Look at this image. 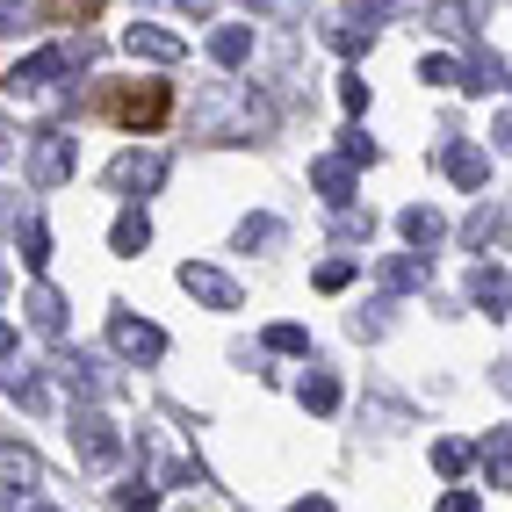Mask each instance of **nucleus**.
Returning a JSON list of instances; mask_svg holds the SVG:
<instances>
[{"label":"nucleus","mask_w":512,"mask_h":512,"mask_svg":"<svg viewBox=\"0 0 512 512\" xmlns=\"http://www.w3.org/2000/svg\"><path fill=\"white\" fill-rule=\"evenodd\" d=\"M87 58V44H44V51H29V58H15V73H8V94L15 101H37V94H51L73 65Z\"/></svg>","instance_id":"f257e3e1"},{"label":"nucleus","mask_w":512,"mask_h":512,"mask_svg":"<svg viewBox=\"0 0 512 512\" xmlns=\"http://www.w3.org/2000/svg\"><path fill=\"white\" fill-rule=\"evenodd\" d=\"M101 109H109V123H123V130H159L166 109H174V94H166V80H138V87H109Z\"/></svg>","instance_id":"f03ea898"},{"label":"nucleus","mask_w":512,"mask_h":512,"mask_svg":"<svg viewBox=\"0 0 512 512\" xmlns=\"http://www.w3.org/2000/svg\"><path fill=\"white\" fill-rule=\"evenodd\" d=\"M22 166H29V181H37V188H65V181H73V166H80V152L51 123V130H29V159Z\"/></svg>","instance_id":"7ed1b4c3"},{"label":"nucleus","mask_w":512,"mask_h":512,"mask_svg":"<svg viewBox=\"0 0 512 512\" xmlns=\"http://www.w3.org/2000/svg\"><path fill=\"white\" fill-rule=\"evenodd\" d=\"M73 455L87 462V469H116L123 462V433H116V419L109 412H73Z\"/></svg>","instance_id":"20e7f679"},{"label":"nucleus","mask_w":512,"mask_h":512,"mask_svg":"<svg viewBox=\"0 0 512 512\" xmlns=\"http://www.w3.org/2000/svg\"><path fill=\"white\" fill-rule=\"evenodd\" d=\"M109 188L116 195H159L166 188V152H116L109 159Z\"/></svg>","instance_id":"39448f33"},{"label":"nucleus","mask_w":512,"mask_h":512,"mask_svg":"<svg viewBox=\"0 0 512 512\" xmlns=\"http://www.w3.org/2000/svg\"><path fill=\"white\" fill-rule=\"evenodd\" d=\"M109 347H116L123 361H159V354H166V332H159L152 318L116 311V318H109Z\"/></svg>","instance_id":"423d86ee"},{"label":"nucleus","mask_w":512,"mask_h":512,"mask_svg":"<svg viewBox=\"0 0 512 512\" xmlns=\"http://www.w3.org/2000/svg\"><path fill=\"white\" fill-rule=\"evenodd\" d=\"M181 289H188L195 303H210V311H238V303H246L224 267H202V260H188V267H181Z\"/></svg>","instance_id":"0eeeda50"},{"label":"nucleus","mask_w":512,"mask_h":512,"mask_svg":"<svg viewBox=\"0 0 512 512\" xmlns=\"http://www.w3.org/2000/svg\"><path fill=\"white\" fill-rule=\"evenodd\" d=\"M123 44H130V58H152V65H181L188 58V44L174 37V29H152V22H130Z\"/></svg>","instance_id":"6e6552de"},{"label":"nucleus","mask_w":512,"mask_h":512,"mask_svg":"<svg viewBox=\"0 0 512 512\" xmlns=\"http://www.w3.org/2000/svg\"><path fill=\"white\" fill-rule=\"evenodd\" d=\"M440 166H448V181H455V188H469V195H484V181H491V159L476 152L469 138H455L448 152H440Z\"/></svg>","instance_id":"1a4fd4ad"},{"label":"nucleus","mask_w":512,"mask_h":512,"mask_svg":"<svg viewBox=\"0 0 512 512\" xmlns=\"http://www.w3.org/2000/svg\"><path fill=\"white\" fill-rule=\"evenodd\" d=\"M354 174H361V166H347V159L332 152V159H318V166H311V188L332 202V210H354Z\"/></svg>","instance_id":"9d476101"},{"label":"nucleus","mask_w":512,"mask_h":512,"mask_svg":"<svg viewBox=\"0 0 512 512\" xmlns=\"http://www.w3.org/2000/svg\"><path fill=\"white\" fill-rule=\"evenodd\" d=\"M476 462H484V484L491 491H512V426H491L484 448H476Z\"/></svg>","instance_id":"9b49d317"},{"label":"nucleus","mask_w":512,"mask_h":512,"mask_svg":"<svg viewBox=\"0 0 512 512\" xmlns=\"http://www.w3.org/2000/svg\"><path fill=\"white\" fill-rule=\"evenodd\" d=\"M397 231H404V246H412V253H433L440 238H448V217H440V210H426V202H412V210L397 217Z\"/></svg>","instance_id":"f8f14e48"},{"label":"nucleus","mask_w":512,"mask_h":512,"mask_svg":"<svg viewBox=\"0 0 512 512\" xmlns=\"http://www.w3.org/2000/svg\"><path fill=\"white\" fill-rule=\"evenodd\" d=\"M484 15H491V0H433V15H426V22L440 29V37H469V29L484 22Z\"/></svg>","instance_id":"ddd939ff"},{"label":"nucleus","mask_w":512,"mask_h":512,"mask_svg":"<svg viewBox=\"0 0 512 512\" xmlns=\"http://www.w3.org/2000/svg\"><path fill=\"white\" fill-rule=\"evenodd\" d=\"M37 476H44L37 448H22V440H0V484H15V491H37Z\"/></svg>","instance_id":"4468645a"},{"label":"nucleus","mask_w":512,"mask_h":512,"mask_svg":"<svg viewBox=\"0 0 512 512\" xmlns=\"http://www.w3.org/2000/svg\"><path fill=\"white\" fill-rule=\"evenodd\" d=\"M505 80H512V73H505V58H498L491 44H476V51L462 58V87H469V94H491V87H505Z\"/></svg>","instance_id":"2eb2a0df"},{"label":"nucleus","mask_w":512,"mask_h":512,"mask_svg":"<svg viewBox=\"0 0 512 512\" xmlns=\"http://www.w3.org/2000/svg\"><path fill=\"white\" fill-rule=\"evenodd\" d=\"M375 275H383V289H426V275H433V253H390L383 267H375Z\"/></svg>","instance_id":"dca6fc26"},{"label":"nucleus","mask_w":512,"mask_h":512,"mask_svg":"<svg viewBox=\"0 0 512 512\" xmlns=\"http://www.w3.org/2000/svg\"><path fill=\"white\" fill-rule=\"evenodd\" d=\"M469 303H476L484 318H505V303H512V282L498 275V267H476V275H469Z\"/></svg>","instance_id":"f3484780"},{"label":"nucleus","mask_w":512,"mask_h":512,"mask_svg":"<svg viewBox=\"0 0 512 512\" xmlns=\"http://www.w3.org/2000/svg\"><path fill=\"white\" fill-rule=\"evenodd\" d=\"M22 311H29V325H37L44 339H65V296H58V289H44V282H37Z\"/></svg>","instance_id":"a211bd4d"},{"label":"nucleus","mask_w":512,"mask_h":512,"mask_svg":"<svg viewBox=\"0 0 512 512\" xmlns=\"http://www.w3.org/2000/svg\"><path fill=\"white\" fill-rule=\"evenodd\" d=\"M210 58L238 73V65L253 58V29H246V22H224V29H210Z\"/></svg>","instance_id":"6ab92c4d"},{"label":"nucleus","mask_w":512,"mask_h":512,"mask_svg":"<svg viewBox=\"0 0 512 512\" xmlns=\"http://www.w3.org/2000/svg\"><path fill=\"white\" fill-rule=\"evenodd\" d=\"M109 246H116L123 260H138V253L152 246V217H145V210H123V217L109 224Z\"/></svg>","instance_id":"aec40b11"},{"label":"nucleus","mask_w":512,"mask_h":512,"mask_svg":"<svg viewBox=\"0 0 512 512\" xmlns=\"http://www.w3.org/2000/svg\"><path fill=\"white\" fill-rule=\"evenodd\" d=\"M296 397H303V412H318V419H332V412H339V383H332L325 368H311V375H303V383H296Z\"/></svg>","instance_id":"412c9836"},{"label":"nucleus","mask_w":512,"mask_h":512,"mask_svg":"<svg viewBox=\"0 0 512 512\" xmlns=\"http://www.w3.org/2000/svg\"><path fill=\"white\" fill-rule=\"evenodd\" d=\"M22 260H29V275H44V267H51V231H44L37 217L22 224Z\"/></svg>","instance_id":"4be33fe9"},{"label":"nucleus","mask_w":512,"mask_h":512,"mask_svg":"<svg viewBox=\"0 0 512 512\" xmlns=\"http://www.w3.org/2000/svg\"><path fill=\"white\" fill-rule=\"evenodd\" d=\"M469 462H476L469 440H433V469H440V476H462Z\"/></svg>","instance_id":"5701e85b"},{"label":"nucleus","mask_w":512,"mask_h":512,"mask_svg":"<svg viewBox=\"0 0 512 512\" xmlns=\"http://www.w3.org/2000/svg\"><path fill=\"white\" fill-rule=\"evenodd\" d=\"M275 238H282L275 217H246V224H238V253H260V246H275Z\"/></svg>","instance_id":"b1692460"},{"label":"nucleus","mask_w":512,"mask_h":512,"mask_svg":"<svg viewBox=\"0 0 512 512\" xmlns=\"http://www.w3.org/2000/svg\"><path fill=\"white\" fill-rule=\"evenodd\" d=\"M267 347H275V354H296V361H311V332H303V325H267Z\"/></svg>","instance_id":"393cba45"},{"label":"nucleus","mask_w":512,"mask_h":512,"mask_svg":"<svg viewBox=\"0 0 512 512\" xmlns=\"http://www.w3.org/2000/svg\"><path fill=\"white\" fill-rule=\"evenodd\" d=\"M339 159H347V166H375L383 152H375V138H368V130H339Z\"/></svg>","instance_id":"a878e982"},{"label":"nucleus","mask_w":512,"mask_h":512,"mask_svg":"<svg viewBox=\"0 0 512 512\" xmlns=\"http://www.w3.org/2000/svg\"><path fill=\"white\" fill-rule=\"evenodd\" d=\"M58 375H65V383H73L80 397H94V390H101V375H94V361H87V354H65V361H58Z\"/></svg>","instance_id":"bb28decb"},{"label":"nucleus","mask_w":512,"mask_h":512,"mask_svg":"<svg viewBox=\"0 0 512 512\" xmlns=\"http://www.w3.org/2000/svg\"><path fill=\"white\" fill-rule=\"evenodd\" d=\"M0 383H8V397H15V404H44V375H29V368H8Z\"/></svg>","instance_id":"cd10ccee"},{"label":"nucleus","mask_w":512,"mask_h":512,"mask_svg":"<svg viewBox=\"0 0 512 512\" xmlns=\"http://www.w3.org/2000/svg\"><path fill=\"white\" fill-rule=\"evenodd\" d=\"M116 505H123V512H159V491L145 484V476H130V484L116 491Z\"/></svg>","instance_id":"c85d7f7f"},{"label":"nucleus","mask_w":512,"mask_h":512,"mask_svg":"<svg viewBox=\"0 0 512 512\" xmlns=\"http://www.w3.org/2000/svg\"><path fill=\"white\" fill-rule=\"evenodd\" d=\"M44 15H51V22H94L101 0H44Z\"/></svg>","instance_id":"c756f323"},{"label":"nucleus","mask_w":512,"mask_h":512,"mask_svg":"<svg viewBox=\"0 0 512 512\" xmlns=\"http://www.w3.org/2000/svg\"><path fill=\"white\" fill-rule=\"evenodd\" d=\"M419 80L426 87H462V65L455 58H419Z\"/></svg>","instance_id":"7c9ffc66"},{"label":"nucleus","mask_w":512,"mask_h":512,"mask_svg":"<svg viewBox=\"0 0 512 512\" xmlns=\"http://www.w3.org/2000/svg\"><path fill=\"white\" fill-rule=\"evenodd\" d=\"M347 282H354V260H325V267H318V289H325V296H339Z\"/></svg>","instance_id":"2f4dec72"},{"label":"nucleus","mask_w":512,"mask_h":512,"mask_svg":"<svg viewBox=\"0 0 512 512\" xmlns=\"http://www.w3.org/2000/svg\"><path fill=\"white\" fill-rule=\"evenodd\" d=\"M491 231H498V217H491V210H476V217L462 224V238H469V246H476V253H484V246H491Z\"/></svg>","instance_id":"473e14b6"},{"label":"nucleus","mask_w":512,"mask_h":512,"mask_svg":"<svg viewBox=\"0 0 512 512\" xmlns=\"http://www.w3.org/2000/svg\"><path fill=\"white\" fill-rule=\"evenodd\" d=\"M29 22H37V15H29L22 0H0V37H15V29H29Z\"/></svg>","instance_id":"72a5a7b5"},{"label":"nucleus","mask_w":512,"mask_h":512,"mask_svg":"<svg viewBox=\"0 0 512 512\" xmlns=\"http://www.w3.org/2000/svg\"><path fill=\"white\" fill-rule=\"evenodd\" d=\"M339 238H375V217H361V210H339Z\"/></svg>","instance_id":"f704fd0d"},{"label":"nucleus","mask_w":512,"mask_h":512,"mask_svg":"<svg viewBox=\"0 0 512 512\" xmlns=\"http://www.w3.org/2000/svg\"><path fill=\"white\" fill-rule=\"evenodd\" d=\"M339 101H347V109L361 116V109H368V80H354V73H347V80H339Z\"/></svg>","instance_id":"c9c22d12"},{"label":"nucleus","mask_w":512,"mask_h":512,"mask_svg":"<svg viewBox=\"0 0 512 512\" xmlns=\"http://www.w3.org/2000/svg\"><path fill=\"white\" fill-rule=\"evenodd\" d=\"M325 37H332V51H361V44H368V29H325Z\"/></svg>","instance_id":"e433bc0d"},{"label":"nucleus","mask_w":512,"mask_h":512,"mask_svg":"<svg viewBox=\"0 0 512 512\" xmlns=\"http://www.w3.org/2000/svg\"><path fill=\"white\" fill-rule=\"evenodd\" d=\"M433 512H476V491H448V498H440Z\"/></svg>","instance_id":"4c0bfd02"},{"label":"nucleus","mask_w":512,"mask_h":512,"mask_svg":"<svg viewBox=\"0 0 512 512\" xmlns=\"http://www.w3.org/2000/svg\"><path fill=\"white\" fill-rule=\"evenodd\" d=\"M0 512H37V498H29V491H8V498H0Z\"/></svg>","instance_id":"58836bf2"},{"label":"nucleus","mask_w":512,"mask_h":512,"mask_svg":"<svg viewBox=\"0 0 512 512\" xmlns=\"http://www.w3.org/2000/svg\"><path fill=\"white\" fill-rule=\"evenodd\" d=\"M354 8H361V15H397L404 0H354Z\"/></svg>","instance_id":"ea45409f"},{"label":"nucleus","mask_w":512,"mask_h":512,"mask_svg":"<svg viewBox=\"0 0 512 512\" xmlns=\"http://www.w3.org/2000/svg\"><path fill=\"white\" fill-rule=\"evenodd\" d=\"M491 138H498V152H512V116H498V130H491Z\"/></svg>","instance_id":"a19ab883"},{"label":"nucleus","mask_w":512,"mask_h":512,"mask_svg":"<svg viewBox=\"0 0 512 512\" xmlns=\"http://www.w3.org/2000/svg\"><path fill=\"white\" fill-rule=\"evenodd\" d=\"M289 512H332V498H296Z\"/></svg>","instance_id":"79ce46f5"},{"label":"nucleus","mask_w":512,"mask_h":512,"mask_svg":"<svg viewBox=\"0 0 512 512\" xmlns=\"http://www.w3.org/2000/svg\"><path fill=\"white\" fill-rule=\"evenodd\" d=\"M0 354H15V325L8 318H0Z\"/></svg>","instance_id":"37998d69"},{"label":"nucleus","mask_w":512,"mask_h":512,"mask_svg":"<svg viewBox=\"0 0 512 512\" xmlns=\"http://www.w3.org/2000/svg\"><path fill=\"white\" fill-rule=\"evenodd\" d=\"M181 8H188V15H210V8H217V0H181Z\"/></svg>","instance_id":"c03bdc74"},{"label":"nucleus","mask_w":512,"mask_h":512,"mask_svg":"<svg viewBox=\"0 0 512 512\" xmlns=\"http://www.w3.org/2000/svg\"><path fill=\"white\" fill-rule=\"evenodd\" d=\"M246 8H267V0H246Z\"/></svg>","instance_id":"a18cd8bd"},{"label":"nucleus","mask_w":512,"mask_h":512,"mask_svg":"<svg viewBox=\"0 0 512 512\" xmlns=\"http://www.w3.org/2000/svg\"><path fill=\"white\" fill-rule=\"evenodd\" d=\"M37 512H51V505H37Z\"/></svg>","instance_id":"49530a36"},{"label":"nucleus","mask_w":512,"mask_h":512,"mask_svg":"<svg viewBox=\"0 0 512 512\" xmlns=\"http://www.w3.org/2000/svg\"><path fill=\"white\" fill-rule=\"evenodd\" d=\"M505 87H512V80H505Z\"/></svg>","instance_id":"de8ad7c7"}]
</instances>
